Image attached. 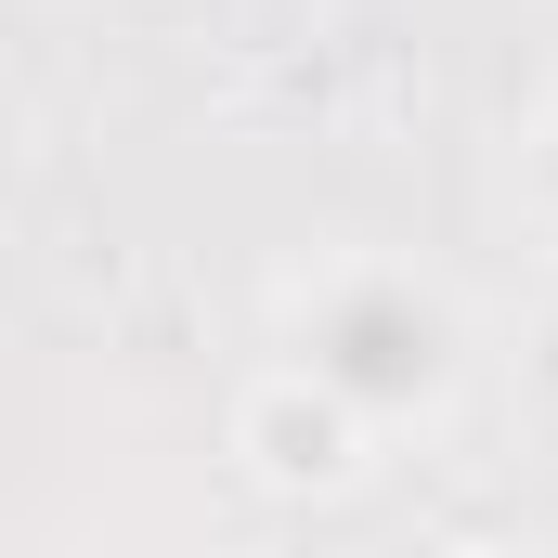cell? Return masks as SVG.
<instances>
[{
  "instance_id": "cell-1",
  "label": "cell",
  "mask_w": 558,
  "mask_h": 558,
  "mask_svg": "<svg viewBox=\"0 0 558 558\" xmlns=\"http://www.w3.org/2000/svg\"><path fill=\"white\" fill-rule=\"evenodd\" d=\"M299 377L325 390V403H351V416H403V403H441V377H454V312L428 299L416 274H338L312 286V312H299Z\"/></svg>"
},
{
  "instance_id": "cell-2",
  "label": "cell",
  "mask_w": 558,
  "mask_h": 558,
  "mask_svg": "<svg viewBox=\"0 0 558 558\" xmlns=\"http://www.w3.org/2000/svg\"><path fill=\"white\" fill-rule=\"evenodd\" d=\"M533 390L558 403V299H546V325H533Z\"/></svg>"
},
{
  "instance_id": "cell-3",
  "label": "cell",
  "mask_w": 558,
  "mask_h": 558,
  "mask_svg": "<svg viewBox=\"0 0 558 558\" xmlns=\"http://www.w3.org/2000/svg\"><path fill=\"white\" fill-rule=\"evenodd\" d=\"M533 182H546V208H558V118L533 131Z\"/></svg>"
}]
</instances>
